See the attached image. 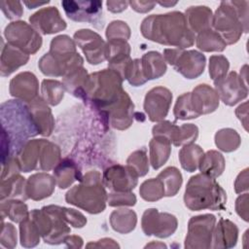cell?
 <instances>
[{
  "label": "cell",
  "mask_w": 249,
  "mask_h": 249,
  "mask_svg": "<svg viewBox=\"0 0 249 249\" xmlns=\"http://www.w3.org/2000/svg\"><path fill=\"white\" fill-rule=\"evenodd\" d=\"M177 219L169 213L159 212L156 208L145 210L142 216V230L146 235H156L160 238L168 237L177 229Z\"/></svg>",
  "instance_id": "obj_12"
},
{
  "label": "cell",
  "mask_w": 249,
  "mask_h": 249,
  "mask_svg": "<svg viewBox=\"0 0 249 249\" xmlns=\"http://www.w3.org/2000/svg\"><path fill=\"white\" fill-rule=\"evenodd\" d=\"M2 124V163L17 156L29 137L40 134L27 103L7 100L0 108Z\"/></svg>",
  "instance_id": "obj_1"
},
{
  "label": "cell",
  "mask_w": 249,
  "mask_h": 249,
  "mask_svg": "<svg viewBox=\"0 0 249 249\" xmlns=\"http://www.w3.org/2000/svg\"><path fill=\"white\" fill-rule=\"evenodd\" d=\"M177 2H159V4L160 5H161V6H166V7H168V6H174L175 4H176Z\"/></svg>",
  "instance_id": "obj_58"
},
{
  "label": "cell",
  "mask_w": 249,
  "mask_h": 249,
  "mask_svg": "<svg viewBox=\"0 0 249 249\" xmlns=\"http://www.w3.org/2000/svg\"><path fill=\"white\" fill-rule=\"evenodd\" d=\"M20 231V244L23 247H34L40 241V231L37 225L28 215L23 221L19 223Z\"/></svg>",
  "instance_id": "obj_39"
},
{
  "label": "cell",
  "mask_w": 249,
  "mask_h": 249,
  "mask_svg": "<svg viewBox=\"0 0 249 249\" xmlns=\"http://www.w3.org/2000/svg\"><path fill=\"white\" fill-rule=\"evenodd\" d=\"M172 101L171 91L163 87L149 90L144 100V110L151 122H161L169 111Z\"/></svg>",
  "instance_id": "obj_16"
},
{
  "label": "cell",
  "mask_w": 249,
  "mask_h": 249,
  "mask_svg": "<svg viewBox=\"0 0 249 249\" xmlns=\"http://www.w3.org/2000/svg\"><path fill=\"white\" fill-rule=\"evenodd\" d=\"M55 184L54 177L48 173L33 174L26 181V196L33 200L49 197L53 193Z\"/></svg>",
  "instance_id": "obj_21"
},
{
  "label": "cell",
  "mask_w": 249,
  "mask_h": 249,
  "mask_svg": "<svg viewBox=\"0 0 249 249\" xmlns=\"http://www.w3.org/2000/svg\"><path fill=\"white\" fill-rule=\"evenodd\" d=\"M187 24L193 33H199L212 27V11L206 6H192L185 12Z\"/></svg>",
  "instance_id": "obj_24"
},
{
  "label": "cell",
  "mask_w": 249,
  "mask_h": 249,
  "mask_svg": "<svg viewBox=\"0 0 249 249\" xmlns=\"http://www.w3.org/2000/svg\"><path fill=\"white\" fill-rule=\"evenodd\" d=\"M173 113L176 120H190L198 117L192 105L191 92L183 93L177 98Z\"/></svg>",
  "instance_id": "obj_42"
},
{
  "label": "cell",
  "mask_w": 249,
  "mask_h": 249,
  "mask_svg": "<svg viewBox=\"0 0 249 249\" xmlns=\"http://www.w3.org/2000/svg\"><path fill=\"white\" fill-rule=\"evenodd\" d=\"M137 222L136 213L133 210L121 208L114 210L110 215V224L114 231L120 233H128L134 230Z\"/></svg>",
  "instance_id": "obj_32"
},
{
  "label": "cell",
  "mask_w": 249,
  "mask_h": 249,
  "mask_svg": "<svg viewBox=\"0 0 249 249\" xmlns=\"http://www.w3.org/2000/svg\"><path fill=\"white\" fill-rule=\"evenodd\" d=\"M129 5L128 1H107L106 6L108 11L112 13H121L124 11Z\"/></svg>",
  "instance_id": "obj_54"
},
{
  "label": "cell",
  "mask_w": 249,
  "mask_h": 249,
  "mask_svg": "<svg viewBox=\"0 0 249 249\" xmlns=\"http://www.w3.org/2000/svg\"><path fill=\"white\" fill-rule=\"evenodd\" d=\"M139 193L143 199L147 201H156L164 196V187L158 177L151 178L141 184Z\"/></svg>",
  "instance_id": "obj_41"
},
{
  "label": "cell",
  "mask_w": 249,
  "mask_h": 249,
  "mask_svg": "<svg viewBox=\"0 0 249 249\" xmlns=\"http://www.w3.org/2000/svg\"><path fill=\"white\" fill-rule=\"evenodd\" d=\"M141 65L147 81L158 79L166 72L165 60L159 52L146 53L141 58Z\"/></svg>",
  "instance_id": "obj_29"
},
{
  "label": "cell",
  "mask_w": 249,
  "mask_h": 249,
  "mask_svg": "<svg viewBox=\"0 0 249 249\" xmlns=\"http://www.w3.org/2000/svg\"><path fill=\"white\" fill-rule=\"evenodd\" d=\"M1 10L9 19L19 18L23 14V9L19 1H1Z\"/></svg>",
  "instance_id": "obj_50"
},
{
  "label": "cell",
  "mask_w": 249,
  "mask_h": 249,
  "mask_svg": "<svg viewBox=\"0 0 249 249\" xmlns=\"http://www.w3.org/2000/svg\"><path fill=\"white\" fill-rule=\"evenodd\" d=\"M30 24L44 35L57 33L66 28V22L55 7L42 8L29 18Z\"/></svg>",
  "instance_id": "obj_17"
},
{
  "label": "cell",
  "mask_w": 249,
  "mask_h": 249,
  "mask_svg": "<svg viewBox=\"0 0 249 249\" xmlns=\"http://www.w3.org/2000/svg\"><path fill=\"white\" fill-rule=\"evenodd\" d=\"M216 218L212 214L192 217L185 239L186 248H210Z\"/></svg>",
  "instance_id": "obj_11"
},
{
  "label": "cell",
  "mask_w": 249,
  "mask_h": 249,
  "mask_svg": "<svg viewBox=\"0 0 249 249\" xmlns=\"http://www.w3.org/2000/svg\"><path fill=\"white\" fill-rule=\"evenodd\" d=\"M235 209L237 214L245 221H248V194H244L236 199Z\"/></svg>",
  "instance_id": "obj_51"
},
{
  "label": "cell",
  "mask_w": 249,
  "mask_h": 249,
  "mask_svg": "<svg viewBox=\"0 0 249 249\" xmlns=\"http://www.w3.org/2000/svg\"><path fill=\"white\" fill-rule=\"evenodd\" d=\"M198 135V128L193 124H184L180 126L174 125L170 142L174 146H182L193 143Z\"/></svg>",
  "instance_id": "obj_38"
},
{
  "label": "cell",
  "mask_w": 249,
  "mask_h": 249,
  "mask_svg": "<svg viewBox=\"0 0 249 249\" xmlns=\"http://www.w3.org/2000/svg\"><path fill=\"white\" fill-rule=\"evenodd\" d=\"M214 86L219 98L229 106L235 105L237 102L246 98L248 94L246 81L233 71L214 81Z\"/></svg>",
  "instance_id": "obj_13"
},
{
  "label": "cell",
  "mask_w": 249,
  "mask_h": 249,
  "mask_svg": "<svg viewBox=\"0 0 249 249\" xmlns=\"http://www.w3.org/2000/svg\"><path fill=\"white\" fill-rule=\"evenodd\" d=\"M191 101L196 114L199 117L214 112L219 106V96L214 89L200 84L191 92Z\"/></svg>",
  "instance_id": "obj_20"
},
{
  "label": "cell",
  "mask_w": 249,
  "mask_h": 249,
  "mask_svg": "<svg viewBox=\"0 0 249 249\" xmlns=\"http://www.w3.org/2000/svg\"><path fill=\"white\" fill-rule=\"evenodd\" d=\"M134 104L126 92L122 98L105 114L103 118L107 120L109 124L117 129L124 130L128 128L133 120Z\"/></svg>",
  "instance_id": "obj_19"
},
{
  "label": "cell",
  "mask_w": 249,
  "mask_h": 249,
  "mask_svg": "<svg viewBox=\"0 0 249 249\" xmlns=\"http://www.w3.org/2000/svg\"><path fill=\"white\" fill-rule=\"evenodd\" d=\"M248 169H244L239 175L237 176L235 183H234V190L237 194L247 191L248 190Z\"/></svg>",
  "instance_id": "obj_52"
},
{
  "label": "cell",
  "mask_w": 249,
  "mask_h": 249,
  "mask_svg": "<svg viewBox=\"0 0 249 249\" xmlns=\"http://www.w3.org/2000/svg\"><path fill=\"white\" fill-rule=\"evenodd\" d=\"M84 59L76 51V43L67 35L54 37L50 52L38 63L41 72L50 77H64L74 69L83 66Z\"/></svg>",
  "instance_id": "obj_4"
},
{
  "label": "cell",
  "mask_w": 249,
  "mask_h": 249,
  "mask_svg": "<svg viewBox=\"0 0 249 249\" xmlns=\"http://www.w3.org/2000/svg\"><path fill=\"white\" fill-rule=\"evenodd\" d=\"M128 81V83L134 87H139L144 85L147 82V79L144 76L143 70H142V65H141V59L135 58L131 60L129 63L127 70L125 72V77Z\"/></svg>",
  "instance_id": "obj_46"
},
{
  "label": "cell",
  "mask_w": 249,
  "mask_h": 249,
  "mask_svg": "<svg viewBox=\"0 0 249 249\" xmlns=\"http://www.w3.org/2000/svg\"><path fill=\"white\" fill-rule=\"evenodd\" d=\"M248 1H222L212 18V27L227 45L248 32Z\"/></svg>",
  "instance_id": "obj_6"
},
{
  "label": "cell",
  "mask_w": 249,
  "mask_h": 249,
  "mask_svg": "<svg viewBox=\"0 0 249 249\" xmlns=\"http://www.w3.org/2000/svg\"><path fill=\"white\" fill-rule=\"evenodd\" d=\"M216 146L224 152H232L240 145V136L232 128H223L215 134Z\"/></svg>",
  "instance_id": "obj_40"
},
{
  "label": "cell",
  "mask_w": 249,
  "mask_h": 249,
  "mask_svg": "<svg viewBox=\"0 0 249 249\" xmlns=\"http://www.w3.org/2000/svg\"><path fill=\"white\" fill-rule=\"evenodd\" d=\"M106 37L110 40L127 41L130 37V28L126 22L123 20L112 21L106 29Z\"/></svg>",
  "instance_id": "obj_45"
},
{
  "label": "cell",
  "mask_w": 249,
  "mask_h": 249,
  "mask_svg": "<svg viewBox=\"0 0 249 249\" xmlns=\"http://www.w3.org/2000/svg\"><path fill=\"white\" fill-rule=\"evenodd\" d=\"M108 195L105 191L101 174L97 170L87 172L80 184L70 189L65 196V200L89 213L97 214L104 211Z\"/></svg>",
  "instance_id": "obj_7"
},
{
  "label": "cell",
  "mask_w": 249,
  "mask_h": 249,
  "mask_svg": "<svg viewBox=\"0 0 249 249\" xmlns=\"http://www.w3.org/2000/svg\"><path fill=\"white\" fill-rule=\"evenodd\" d=\"M7 43L26 54H34L42 46V37L31 25L22 20L13 21L4 30Z\"/></svg>",
  "instance_id": "obj_9"
},
{
  "label": "cell",
  "mask_w": 249,
  "mask_h": 249,
  "mask_svg": "<svg viewBox=\"0 0 249 249\" xmlns=\"http://www.w3.org/2000/svg\"><path fill=\"white\" fill-rule=\"evenodd\" d=\"M137 173L128 165L113 164L103 172V185L113 192H130L138 182Z\"/></svg>",
  "instance_id": "obj_15"
},
{
  "label": "cell",
  "mask_w": 249,
  "mask_h": 249,
  "mask_svg": "<svg viewBox=\"0 0 249 249\" xmlns=\"http://www.w3.org/2000/svg\"><path fill=\"white\" fill-rule=\"evenodd\" d=\"M107 202L110 206H133L136 196L130 192H114L108 195Z\"/></svg>",
  "instance_id": "obj_47"
},
{
  "label": "cell",
  "mask_w": 249,
  "mask_h": 249,
  "mask_svg": "<svg viewBox=\"0 0 249 249\" xmlns=\"http://www.w3.org/2000/svg\"><path fill=\"white\" fill-rule=\"evenodd\" d=\"M226 192L215 178L202 173L190 178L184 194L185 205L190 210H222L226 205Z\"/></svg>",
  "instance_id": "obj_5"
},
{
  "label": "cell",
  "mask_w": 249,
  "mask_h": 249,
  "mask_svg": "<svg viewBox=\"0 0 249 249\" xmlns=\"http://www.w3.org/2000/svg\"><path fill=\"white\" fill-rule=\"evenodd\" d=\"M38 80L31 72H21L10 82V94L25 103L38 96Z\"/></svg>",
  "instance_id": "obj_18"
},
{
  "label": "cell",
  "mask_w": 249,
  "mask_h": 249,
  "mask_svg": "<svg viewBox=\"0 0 249 249\" xmlns=\"http://www.w3.org/2000/svg\"><path fill=\"white\" fill-rule=\"evenodd\" d=\"M88 79L89 74L87 70L83 66H81L66 74L62 79V84L65 90L70 92L75 97L84 100Z\"/></svg>",
  "instance_id": "obj_28"
},
{
  "label": "cell",
  "mask_w": 249,
  "mask_h": 249,
  "mask_svg": "<svg viewBox=\"0 0 249 249\" xmlns=\"http://www.w3.org/2000/svg\"><path fill=\"white\" fill-rule=\"evenodd\" d=\"M162 56L166 62L187 79H196L204 71L206 59L204 54L197 51L165 49Z\"/></svg>",
  "instance_id": "obj_8"
},
{
  "label": "cell",
  "mask_w": 249,
  "mask_h": 249,
  "mask_svg": "<svg viewBox=\"0 0 249 249\" xmlns=\"http://www.w3.org/2000/svg\"><path fill=\"white\" fill-rule=\"evenodd\" d=\"M60 209L63 219L74 228H83L87 224V219L81 212L66 207H60Z\"/></svg>",
  "instance_id": "obj_49"
},
{
  "label": "cell",
  "mask_w": 249,
  "mask_h": 249,
  "mask_svg": "<svg viewBox=\"0 0 249 249\" xmlns=\"http://www.w3.org/2000/svg\"><path fill=\"white\" fill-rule=\"evenodd\" d=\"M64 242L67 243L68 247H82L83 245V239L80 236L77 235H72V236H67L64 240Z\"/></svg>",
  "instance_id": "obj_56"
},
{
  "label": "cell",
  "mask_w": 249,
  "mask_h": 249,
  "mask_svg": "<svg viewBox=\"0 0 249 249\" xmlns=\"http://www.w3.org/2000/svg\"><path fill=\"white\" fill-rule=\"evenodd\" d=\"M29 55L17 49L10 44H2L1 59H0V74L2 77H7L20 66L26 64Z\"/></svg>",
  "instance_id": "obj_23"
},
{
  "label": "cell",
  "mask_w": 249,
  "mask_h": 249,
  "mask_svg": "<svg viewBox=\"0 0 249 249\" xmlns=\"http://www.w3.org/2000/svg\"><path fill=\"white\" fill-rule=\"evenodd\" d=\"M27 104L40 134L43 136L51 135L54 127V119L50 107L47 105L48 103L41 96H37Z\"/></svg>",
  "instance_id": "obj_22"
},
{
  "label": "cell",
  "mask_w": 249,
  "mask_h": 249,
  "mask_svg": "<svg viewBox=\"0 0 249 249\" xmlns=\"http://www.w3.org/2000/svg\"><path fill=\"white\" fill-rule=\"evenodd\" d=\"M126 163L137 173L138 176L146 175L149 171V162L146 148H141L131 153L127 158Z\"/></svg>",
  "instance_id": "obj_43"
},
{
  "label": "cell",
  "mask_w": 249,
  "mask_h": 249,
  "mask_svg": "<svg viewBox=\"0 0 249 249\" xmlns=\"http://www.w3.org/2000/svg\"><path fill=\"white\" fill-rule=\"evenodd\" d=\"M203 154V150L196 144L184 145L179 152V160L182 167L188 172L196 171Z\"/></svg>",
  "instance_id": "obj_35"
},
{
  "label": "cell",
  "mask_w": 249,
  "mask_h": 249,
  "mask_svg": "<svg viewBox=\"0 0 249 249\" xmlns=\"http://www.w3.org/2000/svg\"><path fill=\"white\" fill-rule=\"evenodd\" d=\"M0 211L2 221L4 218L8 217L10 220L16 223H20L29 215L27 205L23 202V200L17 198L2 200L0 204Z\"/></svg>",
  "instance_id": "obj_33"
},
{
  "label": "cell",
  "mask_w": 249,
  "mask_h": 249,
  "mask_svg": "<svg viewBox=\"0 0 249 249\" xmlns=\"http://www.w3.org/2000/svg\"><path fill=\"white\" fill-rule=\"evenodd\" d=\"M122 83L123 78L110 68L92 73L89 75L84 100L104 117L124 95Z\"/></svg>",
  "instance_id": "obj_3"
},
{
  "label": "cell",
  "mask_w": 249,
  "mask_h": 249,
  "mask_svg": "<svg viewBox=\"0 0 249 249\" xmlns=\"http://www.w3.org/2000/svg\"><path fill=\"white\" fill-rule=\"evenodd\" d=\"M1 245L6 248H14L17 245V230L11 223L2 221V230L0 237Z\"/></svg>",
  "instance_id": "obj_48"
},
{
  "label": "cell",
  "mask_w": 249,
  "mask_h": 249,
  "mask_svg": "<svg viewBox=\"0 0 249 249\" xmlns=\"http://www.w3.org/2000/svg\"><path fill=\"white\" fill-rule=\"evenodd\" d=\"M158 178L163 184L164 196H174L180 190L183 181L181 172L174 166H169L162 170L158 175Z\"/></svg>",
  "instance_id": "obj_36"
},
{
  "label": "cell",
  "mask_w": 249,
  "mask_h": 249,
  "mask_svg": "<svg viewBox=\"0 0 249 249\" xmlns=\"http://www.w3.org/2000/svg\"><path fill=\"white\" fill-rule=\"evenodd\" d=\"M198 167L202 174L211 178H217L225 169V159L221 153L210 150L203 154Z\"/></svg>",
  "instance_id": "obj_31"
},
{
  "label": "cell",
  "mask_w": 249,
  "mask_h": 249,
  "mask_svg": "<svg viewBox=\"0 0 249 249\" xmlns=\"http://www.w3.org/2000/svg\"><path fill=\"white\" fill-rule=\"evenodd\" d=\"M230 67L229 60L224 55H212L209 58V75L213 81L225 77Z\"/></svg>",
  "instance_id": "obj_44"
},
{
  "label": "cell",
  "mask_w": 249,
  "mask_h": 249,
  "mask_svg": "<svg viewBox=\"0 0 249 249\" xmlns=\"http://www.w3.org/2000/svg\"><path fill=\"white\" fill-rule=\"evenodd\" d=\"M247 102L239 105L236 110H235V114L237 116V118L242 122L245 129L247 130Z\"/></svg>",
  "instance_id": "obj_55"
},
{
  "label": "cell",
  "mask_w": 249,
  "mask_h": 249,
  "mask_svg": "<svg viewBox=\"0 0 249 249\" xmlns=\"http://www.w3.org/2000/svg\"><path fill=\"white\" fill-rule=\"evenodd\" d=\"M129 5L131 8L138 13H147L157 5L156 2H148V1H129Z\"/></svg>",
  "instance_id": "obj_53"
},
{
  "label": "cell",
  "mask_w": 249,
  "mask_h": 249,
  "mask_svg": "<svg viewBox=\"0 0 249 249\" xmlns=\"http://www.w3.org/2000/svg\"><path fill=\"white\" fill-rule=\"evenodd\" d=\"M150 162L154 169H159L168 160L171 152V142L163 136H154L149 143Z\"/></svg>",
  "instance_id": "obj_30"
},
{
  "label": "cell",
  "mask_w": 249,
  "mask_h": 249,
  "mask_svg": "<svg viewBox=\"0 0 249 249\" xmlns=\"http://www.w3.org/2000/svg\"><path fill=\"white\" fill-rule=\"evenodd\" d=\"M61 6L68 18L78 22H88L96 29L104 26L101 1H73L65 0Z\"/></svg>",
  "instance_id": "obj_10"
},
{
  "label": "cell",
  "mask_w": 249,
  "mask_h": 249,
  "mask_svg": "<svg viewBox=\"0 0 249 249\" xmlns=\"http://www.w3.org/2000/svg\"><path fill=\"white\" fill-rule=\"evenodd\" d=\"M17 198L21 200L28 199L26 196V181L18 173L1 179L0 199Z\"/></svg>",
  "instance_id": "obj_26"
},
{
  "label": "cell",
  "mask_w": 249,
  "mask_h": 249,
  "mask_svg": "<svg viewBox=\"0 0 249 249\" xmlns=\"http://www.w3.org/2000/svg\"><path fill=\"white\" fill-rule=\"evenodd\" d=\"M74 41L85 53L89 63L96 65L106 59V43L98 33L90 29H80L74 34Z\"/></svg>",
  "instance_id": "obj_14"
},
{
  "label": "cell",
  "mask_w": 249,
  "mask_h": 249,
  "mask_svg": "<svg viewBox=\"0 0 249 249\" xmlns=\"http://www.w3.org/2000/svg\"><path fill=\"white\" fill-rule=\"evenodd\" d=\"M140 30L148 40L177 49L192 47L195 43V33L189 28L181 12L149 16L143 19Z\"/></svg>",
  "instance_id": "obj_2"
},
{
  "label": "cell",
  "mask_w": 249,
  "mask_h": 249,
  "mask_svg": "<svg viewBox=\"0 0 249 249\" xmlns=\"http://www.w3.org/2000/svg\"><path fill=\"white\" fill-rule=\"evenodd\" d=\"M238 230L235 224L229 220L221 219L214 228L212 234L213 248H229L236 244Z\"/></svg>",
  "instance_id": "obj_25"
},
{
  "label": "cell",
  "mask_w": 249,
  "mask_h": 249,
  "mask_svg": "<svg viewBox=\"0 0 249 249\" xmlns=\"http://www.w3.org/2000/svg\"><path fill=\"white\" fill-rule=\"evenodd\" d=\"M53 177L60 189H66L74 181H80L83 176L76 163L72 160L65 158L53 168Z\"/></svg>",
  "instance_id": "obj_27"
},
{
  "label": "cell",
  "mask_w": 249,
  "mask_h": 249,
  "mask_svg": "<svg viewBox=\"0 0 249 249\" xmlns=\"http://www.w3.org/2000/svg\"><path fill=\"white\" fill-rule=\"evenodd\" d=\"M196 47L203 52H222L227 44L215 30L210 28L197 34Z\"/></svg>",
  "instance_id": "obj_34"
},
{
  "label": "cell",
  "mask_w": 249,
  "mask_h": 249,
  "mask_svg": "<svg viewBox=\"0 0 249 249\" xmlns=\"http://www.w3.org/2000/svg\"><path fill=\"white\" fill-rule=\"evenodd\" d=\"M48 3H49V1H47V2H42V3H40V2H35V1H31V2L24 1V4L28 7V9H34V8H36V7H38V6H42V5H45V4H48Z\"/></svg>",
  "instance_id": "obj_57"
},
{
  "label": "cell",
  "mask_w": 249,
  "mask_h": 249,
  "mask_svg": "<svg viewBox=\"0 0 249 249\" xmlns=\"http://www.w3.org/2000/svg\"><path fill=\"white\" fill-rule=\"evenodd\" d=\"M64 86L56 80H44L42 82L41 92L42 98L50 105H57L64 96Z\"/></svg>",
  "instance_id": "obj_37"
}]
</instances>
